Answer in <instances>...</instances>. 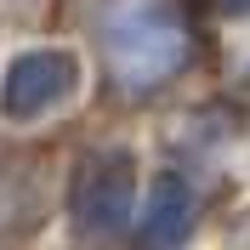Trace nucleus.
I'll return each instance as SVG.
<instances>
[{
	"instance_id": "nucleus-1",
	"label": "nucleus",
	"mask_w": 250,
	"mask_h": 250,
	"mask_svg": "<svg viewBox=\"0 0 250 250\" xmlns=\"http://www.w3.org/2000/svg\"><path fill=\"white\" fill-rule=\"evenodd\" d=\"M97 40H103L108 80L125 97L159 91L193 57V29L176 0H103Z\"/></svg>"
},
{
	"instance_id": "nucleus-2",
	"label": "nucleus",
	"mask_w": 250,
	"mask_h": 250,
	"mask_svg": "<svg viewBox=\"0 0 250 250\" xmlns=\"http://www.w3.org/2000/svg\"><path fill=\"white\" fill-rule=\"evenodd\" d=\"M131 199H137V159L125 148H103L80 165L74 176V222L97 239H114L131 222Z\"/></svg>"
},
{
	"instance_id": "nucleus-3",
	"label": "nucleus",
	"mask_w": 250,
	"mask_h": 250,
	"mask_svg": "<svg viewBox=\"0 0 250 250\" xmlns=\"http://www.w3.org/2000/svg\"><path fill=\"white\" fill-rule=\"evenodd\" d=\"M80 85V57L74 51H23V57L6 68V85H0V114L6 120H40L57 103H68Z\"/></svg>"
},
{
	"instance_id": "nucleus-4",
	"label": "nucleus",
	"mask_w": 250,
	"mask_h": 250,
	"mask_svg": "<svg viewBox=\"0 0 250 250\" xmlns=\"http://www.w3.org/2000/svg\"><path fill=\"white\" fill-rule=\"evenodd\" d=\"M193 216H199V199H193V188L188 176L165 171L154 176L148 188V199H142V250H182L193 239Z\"/></svg>"
},
{
	"instance_id": "nucleus-5",
	"label": "nucleus",
	"mask_w": 250,
	"mask_h": 250,
	"mask_svg": "<svg viewBox=\"0 0 250 250\" xmlns=\"http://www.w3.org/2000/svg\"><path fill=\"white\" fill-rule=\"evenodd\" d=\"M17 193H23V176H6V171H0V228H12V222L29 210V199H17Z\"/></svg>"
},
{
	"instance_id": "nucleus-6",
	"label": "nucleus",
	"mask_w": 250,
	"mask_h": 250,
	"mask_svg": "<svg viewBox=\"0 0 250 250\" xmlns=\"http://www.w3.org/2000/svg\"><path fill=\"white\" fill-rule=\"evenodd\" d=\"M228 6H233V12H250V0H228Z\"/></svg>"
}]
</instances>
